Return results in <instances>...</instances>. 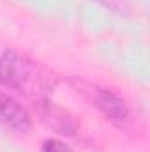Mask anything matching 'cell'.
<instances>
[{"label":"cell","instance_id":"cell-2","mask_svg":"<svg viewBox=\"0 0 150 152\" xmlns=\"http://www.w3.org/2000/svg\"><path fill=\"white\" fill-rule=\"evenodd\" d=\"M0 124L18 134H27L32 131V117L27 108L4 92H0Z\"/></svg>","mask_w":150,"mask_h":152},{"label":"cell","instance_id":"cell-5","mask_svg":"<svg viewBox=\"0 0 150 152\" xmlns=\"http://www.w3.org/2000/svg\"><path fill=\"white\" fill-rule=\"evenodd\" d=\"M42 152H74L66 142L58 138H50L42 143Z\"/></svg>","mask_w":150,"mask_h":152},{"label":"cell","instance_id":"cell-1","mask_svg":"<svg viewBox=\"0 0 150 152\" xmlns=\"http://www.w3.org/2000/svg\"><path fill=\"white\" fill-rule=\"evenodd\" d=\"M0 83L28 96H42L55 87V78L37 62L12 50L0 51Z\"/></svg>","mask_w":150,"mask_h":152},{"label":"cell","instance_id":"cell-3","mask_svg":"<svg viewBox=\"0 0 150 152\" xmlns=\"http://www.w3.org/2000/svg\"><path fill=\"white\" fill-rule=\"evenodd\" d=\"M95 106L117 127H125L131 120V110L127 103L113 90L99 88L95 92Z\"/></svg>","mask_w":150,"mask_h":152},{"label":"cell","instance_id":"cell-4","mask_svg":"<svg viewBox=\"0 0 150 152\" xmlns=\"http://www.w3.org/2000/svg\"><path fill=\"white\" fill-rule=\"evenodd\" d=\"M41 117H42V122L48 124L53 131H57L58 134H74L78 131V124L76 120L67 113L66 110L62 108H57L50 103H42V108H41Z\"/></svg>","mask_w":150,"mask_h":152},{"label":"cell","instance_id":"cell-6","mask_svg":"<svg viewBox=\"0 0 150 152\" xmlns=\"http://www.w3.org/2000/svg\"><path fill=\"white\" fill-rule=\"evenodd\" d=\"M97 2H101L104 7H110L111 11L120 12V14H125L129 11V7H131L129 0H97Z\"/></svg>","mask_w":150,"mask_h":152}]
</instances>
